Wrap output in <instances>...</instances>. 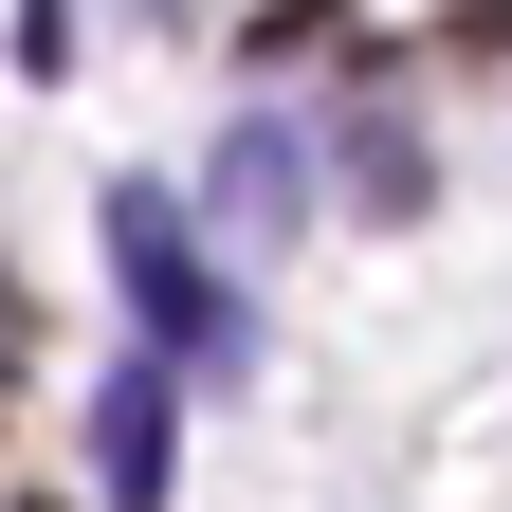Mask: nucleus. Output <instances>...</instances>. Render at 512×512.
<instances>
[{
	"label": "nucleus",
	"mask_w": 512,
	"mask_h": 512,
	"mask_svg": "<svg viewBox=\"0 0 512 512\" xmlns=\"http://www.w3.org/2000/svg\"><path fill=\"white\" fill-rule=\"evenodd\" d=\"M0 384H19V293H0Z\"/></svg>",
	"instance_id": "39448f33"
},
{
	"label": "nucleus",
	"mask_w": 512,
	"mask_h": 512,
	"mask_svg": "<svg viewBox=\"0 0 512 512\" xmlns=\"http://www.w3.org/2000/svg\"><path fill=\"white\" fill-rule=\"evenodd\" d=\"M348 202L366 220H421V147H403V128H348Z\"/></svg>",
	"instance_id": "20e7f679"
},
{
	"label": "nucleus",
	"mask_w": 512,
	"mask_h": 512,
	"mask_svg": "<svg viewBox=\"0 0 512 512\" xmlns=\"http://www.w3.org/2000/svg\"><path fill=\"white\" fill-rule=\"evenodd\" d=\"M110 293H128V330H147L165 366H202V384H238V366H256L238 275L202 256V220H183L165 183H110Z\"/></svg>",
	"instance_id": "f257e3e1"
},
{
	"label": "nucleus",
	"mask_w": 512,
	"mask_h": 512,
	"mask_svg": "<svg viewBox=\"0 0 512 512\" xmlns=\"http://www.w3.org/2000/svg\"><path fill=\"white\" fill-rule=\"evenodd\" d=\"M165 476H183V366L128 348V366L92 384V494H110V512H165Z\"/></svg>",
	"instance_id": "f03ea898"
},
{
	"label": "nucleus",
	"mask_w": 512,
	"mask_h": 512,
	"mask_svg": "<svg viewBox=\"0 0 512 512\" xmlns=\"http://www.w3.org/2000/svg\"><path fill=\"white\" fill-rule=\"evenodd\" d=\"M293 202H311L293 128H238V147H220V238H238V256H256V238H293Z\"/></svg>",
	"instance_id": "7ed1b4c3"
}]
</instances>
